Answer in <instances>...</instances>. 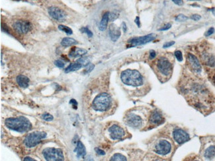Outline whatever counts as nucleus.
I'll use <instances>...</instances> for the list:
<instances>
[{
    "label": "nucleus",
    "mask_w": 215,
    "mask_h": 161,
    "mask_svg": "<svg viewBox=\"0 0 215 161\" xmlns=\"http://www.w3.org/2000/svg\"><path fill=\"white\" fill-rule=\"evenodd\" d=\"M180 92L189 105L204 114L215 110V97L205 85L190 81L179 85Z\"/></svg>",
    "instance_id": "1"
},
{
    "label": "nucleus",
    "mask_w": 215,
    "mask_h": 161,
    "mask_svg": "<svg viewBox=\"0 0 215 161\" xmlns=\"http://www.w3.org/2000/svg\"><path fill=\"white\" fill-rule=\"evenodd\" d=\"M5 123L8 128L20 133L27 132L32 128L31 123L24 116L8 118L5 120Z\"/></svg>",
    "instance_id": "2"
},
{
    "label": "nucleus",
    "mask_w": 215,
    "mask_h": 161,
    "mask_svg": "<svg viewBox=\"0 0 215 161\" xmlns=\"http://www.w3.org/2000/svg\"><path fill=\"white\" fill-rule=\"evenodd\" d=\"M121 79L125 85L138 87L143 85L144 79L138 71L135 69H126L122 71Z\"/></svg>",
    "instance_id": "3"
},
{
    "label": "nucleus",
    "mask_w": 215,
    "mask_h": 161,
    "mask_svg": "<svg viewBox=\"0 0 215 161\" xmlns=\"http://www.w3.org/2000/svg\"><path fill=\"white\" fill-rule=\"evenodd\" d=\"M153 151L162 157H168L174 151V143L170 138H159L155 143Z\"/></svg>",
    "instance_id": "4"
},
{
    "label": "nucleus",
    "mask_w": 215,
    "mask_h": 161,
    "mask_svg": "<svg viewBox=\"0 0 215 161\" xmlns=\"http://www.w3.org/2000/svg\"><path fill=\"white\" fill-rule=\"evenodd\" d=\"M156 68L158 73L162 76V82L169 79L173 71V65L166 57H160L157 61Z\"/></svg>",
    "instance_id": "5"
},
{
    "label": "nucleus",
    "mask_w": 215,
    "mask_h": 161,
    "mask_svg": "<svg viewBox=\"0 0 215 161\" xmlns=\"http://www.w3.org/2000/svg\"><path fill=\"white\" fill-rule=\"evenodd\" d=\"M111 104V98L110 96L105 93H103L94 98L92 103V108L95 111L105 112L107 111Z\"/></svg>",
    "instance_id": "6"
},
{
    "label": "nucleus",
    "mask_w": 215,
    "mask_h": 161,
    "mask_svg": "<svg viewBox=\"0 0 215 161\" xmlns=\"http://www.w3.org/2000/svg\"><path fill=\"white\" fill-rule=\"evenodd\" d=\"M171 135L172 140L177 145H182L185 143L187 141L190 139L189 135L183 129L179 127H174L171 130Z\"/></svg>",
    "instance_id": "7"
},
{
    "label": "nucleus",
    "mask_w": 215,
    "mask_h": 161,
    "mask_svg": "<svg viewBox=\"0 0 215 161\" xmlns=\"http://www.w3.org/2000/svg\"><path fill=\"white\" fill-rule=\"evenodd\" d=\"M46 133L43 132H35L29 133L24 140V143L29 148L34 147L46 138Z\"/></svg>",
    "instance_id": "8"
},
{
    "label": "nucleus",
    "mask_w": 215,
    "mask_h": 161,
    "mask_svg": "<svg viewBox=\"0 0 215 161\" xmlns=\"http://www.w3.org/2000/svg\"><path fill=\"white\" fill-rule=\"evenodd\" d=\"M43 156L48 161H62L64 160L62 151L56 148H46L42 151Z\"/></svg>",
    "instance_id": "9"
},
{
    "label": "nucleus",
    "mask_w": 215,
    "mask_h": 161,
    "mask_svg": "<svg viewBox=\"0 0 215 161\" xmlns=\"http://www.w3.org/2000/svg\"><path fill=\"white\" fill-rule=\"evenodd\" d=\"M156 38L155 34H150L148 35L144 36V37H134L131 39H129L128 41V44H130L131 47L137 46L145 44L150 43V42Z\"/></svg>",
    "instance_id": "10"
},
{
    "label": "nucleus",
    "mask_w": 215,
    "mask_h": 161,
    "mask_svg": "<svg viewBox=\"0 0 215 161\" xmlns=\"http://www.w3.org/2000/svg\"><path fill=\"white\" fill-rule=\"evenodd\" d=\"M126 123L133 128H141L143 124V120L139 115L133 112H130L126 116Z\"/></svg>",
    "instance_id": "11"
},
{
    "label": "nucleus",
    "mask_w": 215,
    "mask_h": 161,
    "mask_svg": "<svg viewBox=\"0 0 215 161\" xmlns=\"http://www.w3.org/2000/svg\"><path fill=\"white\" fill-rule=\"evenodd\" d=\"M187 61L189 67L195 74L199 75L202 72V67L198 58L191 53L187 54Z\"/></svg>",
    "instance_id": "12"
},
{
    "label": "nucleus",
    "mask_w": 215,
    "mask_h": 161,
    "mask_svg": "<svg viewBox=\"0 0 215 161\" xmlns=\"http://www.w3.org/2000/svg\"><path fill=\"white\" fill-rule=\"evenodd\" d=\"M108 132L109 133L110 138L113 140H119L122 139L125 135V130L118 125L114 124L110 126Z\"/></svg>",
    "instance_id": "13"
},
{
    "label": "nucleus",
    "mask_w": 215,
    "mask_h": 161,
    "mask_svg": "<svg viewBox=\"0 0 215 161\" xmlns=\"http://www.w3.org/2000/svg\"><path fill=\"white\" fill-rule=\"evenodd\" d=\"M164 120L165 119L162 112L158 110L152 111L149 117V123L153 127L162 124L164 122Z\"/></svg>",
    "instance_id": "14"
},
{
    "label": "nucleus",
    "mask_w": 215,
    "mask_h": 161,
    "mask_svg": "<svg viewBox=\"0 0 215 161\" xmlns=\"http://www.w3.org/2000/svg\"><path fill=\"white\" fill-rule=\"evenodd\" d=\"M15 31L19 34L27 33L31 28V25L27 21H17L13 25Z\"/></svg>",
    "instance_id": "15"
},
{
    "label": "nucleus",
    "mask_w": 215,
    "mask_h": 161,
    "mask_svg": "<svg viewBox=\"0 0 215 161\" xmlns=\"http://www.w3.org/2000/svg\"><path fill=\"white\" fill-rule=\"evenodd\" d=\"M48 13L55 20H57L58 21H62L66 19V14L65 12L61 9L57 7H50L48 9Z\"/></svg>",
    "instance_id": "16"
},
{
    "label": "nucleus",
    "mask_w": 215,
    "mask_h": 161,
    "mask_svg": "<svg viewBox=\"0 0 215 161\" xmlns=\"http://www.w3.org/2000/svg\"><path fill=\"white\" fill-rule=\"evenodd\" d=\"M202 154L205 158H213L215 157V143H206L202 147Z\"/></svg>",
    "instance_id": "17"
},
{
    "label": "nucleus",
    "mask_w": 215,
    "mask_h": 161,
    "mask_svg": "<svg viewBox=\"0 0 215 161\" xmlns=\"http://www.w3.org/2000/svg\"><path fill=\"white\" fill-rule=\"evenodd\" d=\"M120 28L116 27L115 24H112L109 27V36L113 42H116L121 37Z\"/></svg>",
    "instance_id": "18"
},
{
    "label": "nucleus",
    "mask_w": 215,
    "mask_h": 161,
    "mask_svg": "<svg viewBox=\"0 0 215 161\" xmlns=\"http://www.w3.org/2000/svg\"><path fill=\"white\" fill-rule=\"evenodd\" d=\"M87 52V50L85 49L79 48L77 47H73L69 52V56L71 58L80 57L85 55Z\"/></svg>",
    "instance_id": "19"
},
{
    "label": "nucleus",
    "mask_w": 215,
    "mask_h": 161,
    "mask_svg": "<svg viewBox=\"0 0 215 161\" xmlns=\"http://www.w3.org/2000/svg\"><path fill=\"white\" fill-rule=\"evenodd\" d=\"M204 62L208 66L211 68L215 67V57L209 53H204L202 56Z\"/></svg>",
    "instance_id": "20"
},
{
    "label": "nucleus",
    "mask_w": 215,
    "mask_h": 161,
    "mask_svg": "<svg viewBox=\"0 0 215 161\" xmlns=\"http://www.w3.org/2000/svg\"><path fill=\"white\" fill-rule=\"evenodd\" d=\"M17 83L22 88H27L29 84V79L27 77L19 75L17 77Z\"/></svg>",
    "instance_id": "21"
},
{
    "label": "nucleus",
    "mask_w": 215,
    "mask_h": 161,
    "mask_svg": "<svg viewBox=\"0 0 215 161\" xmlns=\"http://www.w3.org/2000/svg\"><path fill=\"white\" fill-rule=\"evenodd\" d=\"M77 153V157H85L86 154V149L85 148V146L81 141H78L77 144V148L75 150Z\"/></svg>",
    "instance_id": "22"
},
{
    "label": "nucleus",
    "mask_w": 215,
    "mask_h": 161,
    "mask_svg": "<svg viewBox=\"0 0 215 161\" xmlns=\"http://www.w3.org/2000/svg\"><path fill=\"white\" fill-rule=\"evenodd\" d=\"M109 12H106V13L103 15L102 19L101 21L100 25H99V30L101 31H104L106 29L107 27L108 21L109 20Z\"/></svg>",
    "instance_id": "23"
},
{
    "label": "nucleus",
    "mask_w": 215,
    "mask_h": 161,
    "mask_svg": "<svg viewBox=\"0 0 215 161\" xmlns=\"http://www.w3.org/2000/svg\"><path fill=\"white\" fill-rule=\"evenodd\" d=\"M82 67L83 66L80 63L76 62V63H71L68 67H67V68L65 69V72L70 73V72H72V71H75L79 70V69H81Z\"/></svg>",
    "instance_id": "24"
},
{
    "label": "nucleus",
    "mask_w": 215,
    "mask_h": 161,
    "mask_svg": "<svg viewBox=\"0 0 215 161\" xmlns=\"http://www.w3.org/2000/svg\"><path fill=\"white\" fill-rule=\"evenodd\" d=\"M78 43V42L72 38H69V37H66V38H64L61 42V44L63 46H72L73 44H76Z\"/></svg>",
    "instance_id": "25"
},
{
    "label": "nucleus",
    "mask_w": 215,
    "mask_h": 161,
    "mask_svg": "<svg viewBox=\"0 0 215 161\" xmlns=\"http://www.w3.org/2000/svg\"><path fill=\"white\" fill-rule=\"evenodd\" d=\"M77 62L80 63L83 67H85L90 63V59L88 57H83L78 59Z\"/></svg>",
    "instance_id": "26"
},
{
    "label": "nucleus",
    "mask_w": 215,
    "mask_h": 161,
    "mask_svg": "<svg viewBox=\"0 0 215 161\" xmlns=\"http://www.w3.org/2000/svg\"><path fill=\"white\" fill-rule=\"evenodd\" d=\"M126 158L124 156L122 155V154H120V153H116L114 155L111 157V158L110 159V160H116V161H125L126 160Z\"/></svg>",
    "instance_id": "27"
},
{
    "label": "nucleus",
    "mask_w": 215,
    "mask_h": 161,
    "mask_svg": "<svg viewBox=\"0 0 215 161\" xmlns=\"http://www.w3.org/2000/svg\"><path fill=\"white\" fill-rule=\"evenodd\" d=\"M58 28H59V30H60L61 31L64 32L67 34L70 35V34H72L73 33L72 30L70 27H66V26H64V25H60L58 26Z\"/></svg>",
    "instance_id": "28"
},
{
    "label": "nucleus",
    "mask_w": 215,
    "mask_h": 161,
    "mask_svg": "<svg viewBox=\"0 0 215 161\" xmlns=\"http://www.w3.org/2000/svg\"><path fill=\"white\" fill-rule=\"evenodd\" d=\"M187 19H188V17L183 14L178 15L175 18V21L177 22H184V21H186Z\"/></svg>",
    "instance_id": "29"
},
{
    "label": "nucleus",
    "mask_w": 215,
    "mask_h": 161,
    "mask_svg": "<svg viewBox=\"0 0 215 161\" xmlns=\"http://www.w3.org/2000/svg\"><path fill=\"white\" fill-rule=\"evenodd\" d=\"M42 118L46 122H51L52 120H53V119H54L53 116L51 114H48V113H45V114H42Z\"/></svg>",
    "instance_id": "30"
},
{
    "label": "nucleus",
    "mask_w": 215,
    "mask_h": 161,
    "mask_svg": "<svg viewBox=\"0 0 215 161\" xmlns=\"http://www.w3.org/2000/svg\"><path fill=\"white\" fill-rule=\"evenodd\" d=\"M80 31L82 33L87 34V35L88 36V37H89V38L93 37V33H92V32L90 31V30L88 27H82L80 29Z\"/></svg>",
    "instance_id": "31"
},
{
    "label": "nucleus",
    "mask_w": 215,
    "mask_h": 161,
    "mask_svg": "<svg viewBox=\"0 0 215 161\" xmlns=\"http://www.w3.org/2000/svg\"><path fill=\"white\" fill-rule=\"evenodd\" d=\"M94 65L89 63L88 65H87V67H86V68L84 69V71L82 73H83L84 74H88L90 73L91 71L94 69Z\"/></svg>",
    "instance_id": "32"
},
{
    "label": "nucleus",
    "mask_w": 215,
    "mask_h": 161,
    "mask_svg": "<svg viewBox=\"0 0 215 161\" xmlns=\"http://www.w3.org/2000/svg\"><path fill=\"white\" fill-rule=\"evenodd\" d=\"M174 54H175V56L178 61L179 62L183 61V55H182V53L181 51H180V50L175 51L174 53Z\"/></svg>",
    "instance_id": "33"
},
{
    "label": "nucleus",
    "mask_w": 215,
    "mask_h": 161,
    "mask_svg": "<svg viewBox=\"0 0 215 161\" xmlns=\"http://www.w3.org/2000/svg\"><path fill=\"white\" fill-rule=\"evenodd\" d=\"M118 16H119V14L115 13V12H112V13H109V21H115L116 19H117Z\"/></svg>",
    "instance_id": "34"
},
{
    "label": "nucleus",
    "mask_w": 215,
    "mask_h": 161,
    "mask_svg": "<svg viewBox=\"0 0 215 161\" xmlns=\"http://www.w3.org/2000/svg\"><path fill=\"white\" fill-rule=\"evenodd\" d=\"M54 64L56 65V67L59 68H63L64 67V63L60 60H56L54 62Z\"/></svg>",
    "instance_id": "35"
},
{
    "label": "nucleus",
    "mask_w": 215,
    "mask_h": 161,
    "mask_svg": "<svg viewBox=\"0 0 215 161\" xmlns=\"http://www.w3.org/2000/svg\"><path fill=\"white\" fill-rule=\"evenodd\" d=\"M174 44H175V42H174V41L168 42V43H165L163 45V48H169V47L172 46Z\"/></svg>",
    "instance_id": "36"
},
{
    "label": "nucleus",
    "mask_w": 215,
    "mask_h": 161,
    "mask_svg": "<svg viewBox=\"0 0 215 161\" xmlns=\"http://www.w3.org/2000/svg\"><path fill=\"white\" fill-rule=\"evenodd\" d=\"M171 27V25L170 23H167V24H165V25L161 28H159V31H167V30L169 29Z\"/></svg>",
    "instance_id": "37"
},
{
    "label": "nucleus",
    "mask_w": 215,
    "mask_h": 161,
    "mask_svg": "<svg viewBox=\"0 0 215 161\" xmlns=\"http://www.w3.org/2000/svg\"><path fill=\"white\" fill-rule=\"evenodd\" d=\"M201 15H199L198 14H194V15H191V19L193 21H199L201 19Z\"/></svg>",
    "instance_id": "38"
},
{
    "label": "nucleus",
    "mask_w": 215,
    "mask_h": 161,
    "mask_svg": "<svg viewBox=\"0 0 215 161\" xmlns=\"http://www.w3.org/2000/svg\"><path fill=\"white\" fill-rule=\"evenodd\" d=\"M214 28L213 27H211L206 32L205 35L206 36V37H209V36H211V34L214 33Z\"/></svg>",
    "instance_id": "39"
},
{
    "label": "nucleus",
    "mask_w": 215,
    "mask_h": 161,
    "mask_svg": "<svg viewBox=\"0 0 215 161\" xmlns=\"http://www.w3.org/2000/svg\"><path fill=\"white\" fill-rule=\"evenodd\" d=\"M95 151H96V153L98 154H99V155H105V153L104 151L100 149V148H95Z\"/></svg>",
    "instance_id": "40"
},
{
    "label": "nucleus",
    "mask_w": 215,
    "mask_h": 161,
    "mask_svg": "<svg viewBox=\"0 0 215 161\" xmlns=\"http://www.w3.org/2000/svg\"><path fill=\"white\" fill-rule=\"evenodd\" d=\"M70 104H72L73 107L75 109H76L78 108V103L76 102V100H74V99H72L70 100Z\"/></svg>",
    "instance_id": "41"
},
{
    "label": "nucleus",
    "mask_w": 215,
    "mask_h": 161,
    "mask_svg": "<svg viewBox=\"0 0 215 161\" xmlns=\"http://www.w3.org/2000/svg\"><path fill=\"white\" fill-rule=\"evenodd\" d=\"M171 1L173 2L175 4L179 5V6H181L183 5V0H171Z\"/></svg>",
    "instance_id": "42"
},
{
    "label": "nucleus",
    "mask_w": 215,
    "mask_h": 161,
    "mask_svg": "<svg viewBox=\"0 0 215 161\" xmlns=\"http://www.w3.org/2000/svg\"><path fill=\"white\" fill-rule=\"evenodd\" d=\"M156 56V53L154 50H150V59H153V58H155Z\"/></svg>",
    "instance_id": "43"
},
{
    "label": "nucleus",
    "mask_w": 215,
    "mask_h": 161,
    "mask_svg": "<svg viewBox=\"0 0 215 161\" xmlns=\"http://www.w3.org/2000/svg\"><path fill=\"white\" fill-rule=\"evenodd\" d=\"M122 29H123V31L125 33L126 32V30H127V27H126V25L125 24V23H122Z\"/></svg>",
    "instance_id": "44"
},
{
    "label": "nucleus",
    "mask_w": 215,
    "mask_h": 161,
    "mask_svg": "<svg viewBox=\"0 0 215 161\" xmlns=\"http://www.w3.org/2000/svg\"><path fill=\"white\" fill-rule=\"evenodd\" d=\"M135 23H136V24H137V26H138V27H140V19H139V17H137L136 18V19H135Z\"/></svg>",
    "instance_id": "45"
},
{
    "label": "nucleus",
    "mask_w": 215,
    "mask_h": 161,
    "mask_svg": "<svg viewBox=\"0 0 215 161\" xmlns=\"http://www.w3.org/2000/svg\"><path fill=\"white\" fill-rule=\"evenodd\" d=\"M211 79V81H212V83H213V85L215 86V73H214V74H212V75Z\"/></svg>",
    "instance_id": "46"
},
{
    "label": "nucleus",
    "mask_w": 215,
    "mask_h": 161,
    "mask_svg": "<svg viewBox=\"0 0 215 161\" xmlns=\"http://www.w3.org/2000/svg\"><path fill=\"white\" fill-rule=\"evenodd\" d=\"M24 160H25V161H27V160H30V161H35V160L34 159H33L32 158H30V157H25V158H24Z\"/></svg>",
    "instance_id": "47"
},
{
    "label": "nucleus",
    "mask_w": 215,
    "mask_h": 161,
    "mask_svg": "<svg viewBox=\"0 0 215 161\" xmlns=\"http://www.w3.org/2000/svg\"><path fill=\"white\" fill-rule=\"evenodd\" d=\"M211 11H212V14L215 16V9H211Z\"/></svg>",
    "instance_id": "48"
},
{
    "label": "nucleus",
    "mask_w": 215,
    "mask_h": 161,
    "mask_svg": "<svg viewBox=\"0 0 215 161\" xmlns=\"http://www.w3.org/2000/svg\"><path fill=\"white\" fill-rule=\"evenodd\" d=\"M189 1H200V0H189Z\"/></svg>",
    "instance_id": "49"
}]
</instances>
